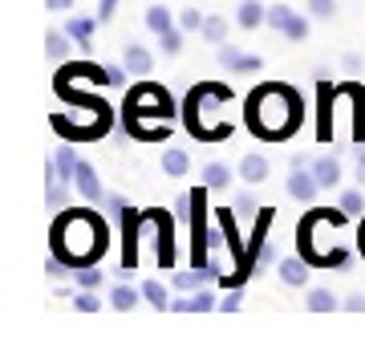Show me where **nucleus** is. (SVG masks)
<instances>
[{
    "instance_id": "22",
    "label": "nucleus",
    "mask_w": 365,
    "mask_h": 341,
    "mask_svg": "<svg viewBox=\"0 0 365 341\" xmlns=\"http://www.w3.org/2000/svg\"><path fill=\"white\" fill-rule=\"evenodd\" d=\"M182 37H187V29H167V33H158V45H163V53H167V57H179L182 53Z\"/></svg>"
},
{
    "instance_id": "41",
    "label": "nucleus",
    "mask_w": 365,
    "mask_h": 341,
    "mask_svg": "<svg viewBox=\"0 0 365 341\" xmlns=\"http://www.w3.org/2000/svg\"><path fill=\"white\" fill-rule=\"evenodd\" d=\"M313 163H317V158H309L304 151H297V155L288 158V167H313Z\"/></svg>"
},
{
    "instance_id": "35",
    "label": "nucleus",
    "mask_w": 365,
    "mask_h": 341,
    "mask_svg": "<svg viewBox=\"0 0 365 341\" xmlns=\"http://www.w3.org/2000/svg\"><path fill=\"white\" fill-rule=\"evenodd\" d=\"M45 276H49V280H61V276H66V260H61V256H49V260H45Z\"/></svg>"
},
{
    "instance_id": "14",
    "label": "nucleus",
    "mask_w": 365,
    "mask_h": 341,
    "mask_svg": "<svg viewBox=\"0 0 365 341\" xmlns=\"http://www.w3.org/2000/svg\"><path fill=\"white\" fill-rule=\"evenodd\" d=\"M93 29H98V21H93V16H81V13H73V16H69V25H66V33L73 37V45H81V49H90V41H93Z\"/></svg>"
},
{
    "instance_id": "5",
    "label": "nucleus",
    "mask_w": 365,
    "mask_h": 341,
    "mask_svg": "<svg viewBox=\"0 0 365 341\" xmlns=\"http://www.w3.org/2000/svg\"><path fill=\"white\" fill-rule=\"evenodd\" d=\"M73 187H78V195L81 199H90V203H106V191L102 187V179H98V170L86 163V158H78V170H73Z\"/></svg>"
},
{
    "instance_id": "44",
    "label": "nucleus",
    "mask_w": 365,
    "mask_h": 341,
    "mask_svg": "<svg viewBox=\"0 0 365 341\" xmlns=\"http://www.w3.org/2000/svg\"><path fill=\"white\" fill-rule=\"evenodd\" d=\"M357 183L365 187V146H361V163H357Z\"/></svg>"
},
{
    "instance_id": "45",
    "label": "nucleus",
    "mask_w": 365,
    "mask_h": 341,
    "mask_svg": "<svg viewBox=\"0 0 365 341\" xmlns=\"http://www.w3.org/2000/svg\"><path fill=\"white\" fill-rule=\"evenodd\" d=\"M361 256H365V223H361Z\"/></svg>"
},
{
    "instance_id": "7",
    "label": "nucleus",
    "mask_w": 365,
    "mask_h": 341,
    "mask_svg": "<svg viewBox=\"0 0 365 341\" xmlns=\"http://www.w3.org/2000/svg\"><path fill=\"white\" fill-rule=\"evenodd\" d=\"M220 66L227 69V73H260L264 61H260V57H252V53H240L235 45L223 41V45H220Z\"/></svg>"
},
{
    "instance_id": "2",
    "label": "nucleus",
    "mask_w": 365,
    "mask_h": 341,
    "mask_svg": "<svg viewBox=\"0 0 365 341\" xmlns=\"http://www.w3.org/2000/svg\"><path fill=\"white\" fill-rule=\"evenodd\" d=\"M110 244V232L106 223L93 215V211H69L53 223V252L66 264H93Z\"/></svg>"
},
{
    "instance_id": "3",
    "label": "nucleus",
    "mask_w": 365,
    "mask_h": 341,
    "mask_svg": "<svg viewBox=\"0 0 365 341\" xmlns=\"http://www.w3.org/2000/svg\"><path fill=\"white\" fill-rule=\"evenodd\" d=\"M126 131L134 134V138H158V126H150V122H175V102H170V93L163 90V86H150V81H143L138 90L126 93Z\"/></svg>"
},
{
    "instance_id": "42",
    "label": "nucleus",
    "mask_w": 365,
    "mask_h": 341,
    "mask_svg": "<svg viewBox=\"0 0 365 341\" xmlns=\"http://www.w3.org/2000/svg\"><path fill=\"white\" fill-rule=\"evenodd\" d=\"M53 13H73V0H45Z\"/></svg>"
},
{
    "instance_id": "31",
    "label": "nucleus",
    "mask_w": 365,
    "mask_h": 341,
    "mask_svg": "<svg viewBox=\"0 0 365 341\" xmlns=\"http://www.w3.org/2000/svg\"><path fill=\"white\" fill-rule=\"evenodd\" d=\"M309 13H313L317 21H333V16H337V0H309Z\"/></svg>"
},
{
    "instance_id": "27",
    "label": "nucleus",
    "mask_w": 365,
    "mask_h": 341,
    "mask_svg": "<svg viewBox=\"0 0 365 341\" xmlns=\"http://www.w3.org/2000/svg\"><path fill=\"white\" fill-rule=\"evenodd\" d=\"M341 211L345 215H365V195L353 187V191H341Z\"/></svg>"
},
{
    "instance_id": "33",
    "label": "nucleus",
    "mask_w": 365,
    "mask_h": 341,
    "mask_svg": "<svg viewBox=\"0 0 365 341\" xmlns=\"http://www.w3.org/2000/svg\"><path fill=\"white\" fill-rule=\"evenodd\" d=\"M106 211H110L114 220H126V215H130V203L122 195H106Z\"/></svg>"
},
{
    "instance_id": "25",
    "label": "nucleus",
    "mask_w": 365,
    "mask_h": 341,
    "mask_svg": "<svg viewBox=\"0 0 365 341\" xmlns=\"http://www.w3.org/2000/svg\"><path fill=\"white\" fill-rule=\"evenodd\" d=\"M211 309H220V301H215V292H211L207 285H199V289L191 292V313H211Z\"/></svg>"
},
{
    "instance_id": "15",
    "label": "nucleus",
    "mask_w": 365,
    "mask_h": 341,
    "mask_svg": "<svg viewBox=\"0 0 365 341\" xmlns=\"http://www.w3.org/2000/svg\"><path fill=\"white\" fill-rule=\"evenodd\" d=\"M187 170H191V155H187V151H179V146H167V151H163V175L182 179Z\"/></svg>"
},
{
    "instance_id": "30",
    "label": "nucleus",
    "mask_w": 365,
    "mask_h": 341,
    "mask_svg": "<svg viewBox=\"0 0 365 341\" xmlns=\"http://www.w3.org/2000/svg\"><path fill=\"white\" fill-rule=\"evenodd\" d=\"M235 215H244V220H248V215H260V203H256L252 191H240V195H235Z\"/></svg>"
},
{
    "instance_id": "37",
    "label": "nucleus",
    "mask_w": 365,
    "mask_h": 341,
    "mask_svg": "<svg viewBox=\"0 0 365 341\" xmlns=\"http://www.w3.org/2000/svg\"><path fill=\"white\" fill-rule=\"evenodd\" d=\"M170 211H175V220H191V195H179L170 203Z\"/></svg>"
},
{
    "instance_id": "6",
    "label": "nucleus",
    "mask_w": 365,
    "mask_h": 341,
    "mask_svg": "<svg viewBox=\"0 0 365 341\" xmlns=\"http://www.w3.org/2000/svg\"><path fill=\"white\" fill-rule=\"evenodd\" d=\"M288 195L297 199V203H304V208L321 195V183H317L313 167H292V175H288Z\"/></svg>"
},
{
    "instance_id": "16",
    "label": "nucleus",
    "mask_w": 365,
    "mask_h": 341,
    "mask_svg": "<svg viewBox=\"0 0 365 341\" xmlns=\"http://www.w3.org/2000/svg\"><path fill=\"white\" fill-rule=\"evenodd\" d=\"M232 183V167L227 163H203V187L207 191H227Z\"/></svg>"
},
{
    "instance_id": "11",
    "label": "nucleus",
    "mask_w": 365,
    "mask_h": 341,
    "mask_svg": "<svg viewBox=\"0 0 365 341\" xmlns=\"http://www.w3.org/2000/svg\"><path fill=\"white\" fill-rule=\"evenodd\" d=\"M268 170H272V167H268V158L256 155V151L240 158V179H244V183H252V187L264 183V179H268Z\"/></svg>"
},
{
    "instance_id": "21",
    "label": "nucleus",
    "mask_w": 365,
    "mask_h": 341,
    "mask_svg": "<svg viewBox=\"0 0 365 341\" xmlns=\"http://www.w3.org/2000/svg\"><path fill=\"white\" fill-rule=\"evenodd\" d=\"M304 305L313 309V313H333L337 309V297L329 289H309V297H304Z\"/></svg>"
},
{
    "instance_id": "10",
    "label": "nucleus",
    "mask_w": 365,
    "mask_h": 341,
    "mask_svg": "<svg viewBox=\"0 0 365 341\" xmlns=\"http://www.w3.org/2000/svg\"><path fill=\"white\" fill-rule=\"evenodd\" d=\"M268 21V9H264L260 0H240L235 4V25L240 29H260Z\"/></svg>"
},
{
    "instance_id": "36",
    "label": "nucleus",
    "mask_w": 365,
    "mask_h": 341,
    "mask_svg": "<svg viewBox=\"0 0 365 341\" xmlns=\"http://www.w3.org/2000/svg\"><path fill=\"white\" fill-rule=\"evenodd\" d=\"M321 264H333V268H345V264H349V252H345V248H333V252H325V256H321Z\"/></svg>"
},
{
    "instance_id": "23",
    "label": "nucleus",
    "mask_w": 365,
    "mask_h": 341,
    "mask_svg": "<svg viewBox=\"0 0 365 341\" xmlns=\"http://www.w3.org/2000/svg\"><path fill=\"white\" fill-rule=\"evenodd\" d=\"M73 280H78V289H102V268L98 264H81L78 273H73Z\"/></svg>"
},
{
    "instance_id": "39",
    "label": "nucleus",
    "mask_w": 365,
    "mask_h": 341,
    "mask_svg": "<svg viewBox=\"0 0 365 341\" xmlns=\"http://www.w3.org/2000/svg\"><path fill=\"white\" fill-rule=\"evenodd\" d=\"M345 313H365V292H353V297H345V305H341Z\"/></svg>"
},
{
    "instance_id": "24",
    "label": "nucleus",
    "mask_w": 365,
    "mask_h": 341,
    "mask_svg": "<svg viewBox=\"0 0 365 341\" xmlns=\"http://www.w3.org/2000/svg\"><path fill=\"white\" fill-rule=\"evenodd\" d=\"M227 21H223V16H207V21H203V41H211V45H223V41H227Z\"/></svg>"
},
{
    "instance_id": "18",
    "label": "nucleus",
    "mask_w": 365,
    "mask_h": 341,
    "mask_svg": "<svg viewBox=\"0 0 365 341\" xmlns=\"http://www.w3.org/2000/svg\"><path fill=\"white\" fill-rule=\"evenodd\" d=\"M138 289H143V301L150 305V309H158V313H167V309H170V292H167V285H158V280H143Z\"/></svg>"
},
{
    "instance_id": "8",
    "label": "nucleus",
    "mask_w": 365,
    "mask_h": 341,
    "mask_svg": "<svg viewBox=\"0 0 365 341\" xmlns=\"http://www.w3.org/2000/svg\"><path fill=\"white\" fill-rule=\"evenodd\" d=\"M73 170H78L73 146H57V155H53V163H49V183H69L73 187Z\"/></svg>"
},
{
    "instance_id": "43",
    "label": "nucleus",
    "mask_w": 365,
    "mask_h": 341,
    "mask_svg": "<svg viewBox=\"0 0 365 341\" xmlns=\"http://www.w3.org/2000/svg\"><path fill=\"white\" fill-rule=\"evenodd\" d=\"M345 69H349V73H357V69H361V57H353V53H349V57H345Z\"/></svg>"
},
{
    "instance_id": "9",
    "label": "nucleus",
    "mask_w": 365,
    "mask_h": 341,
    "mask_svg": "<svg viewBox=\"0 0 365 341\" xmlns=\"http://www.w3.org/2000/svg\"><path fill=\"white\" fill-rule=\"evenodd\" d=\"M122 66L130 69V78H150V69H155V57L146 45H126V57H122Z\"/></svg>"
},
{
    "instance_id": "38",
    "label": "nucleus",
    "mask_w": 365,
    "mask_h": 341,
    "mask_svg": "<svg viewBox=\"0 0 365 341\" xmlns=\"http://www.w3.org/2000/svg\"><path fill=\"white\" fill-rule=\"evenodd\" d=\"M66 199H69V191L61 183H49V208H66Z\"/></svg>"
},
{
    "instance_id": "34",
    "label": "nucleus",
    "mask_w": 365,
    "mask_h": 341,
    "mask_svg": "<svg viewBox=\"0 0 365 341\" xmlns=\"http://www.w3.org/2000/svg\"><path fill=\"white\" fill-rule=\"evenodd\" d=\"M240 305H244V285H235V289L223 297V301H220V313H235Z\"/></svg>"
},
{
    "instance_id": "28",
    "label": "nucleus",
    "mask_w": 365,
    "mask_h": 341,
    "mask_svg": "<svg viewBox=\"0 0 365 341\" xmlns=\"http://www.w3.org/2000/svg\"><path fill=\"white\" fill-rule=\"evenodd\" d=\"M73 305H78L81 313H98V309H102V301H98V289H81V292H73Z\"/></svg>"
},
{
    "instance_id": "40",
    "label": "nucleus",
    "mask_w": 365,
    "mask_h": 341,
    "mask_svg": "<svg viewBox=\"0 0 365 341\" xmlns=\"http://www.w3.org/2000/svg\"><path fill=\"white\" fill-rule=\"evenodd\" d=\"M118 9V0H98V21H110Z\"/></svg>"
},
{
    "instance_id": "17",
    "label": "nucleus",
    "mask_w": 365,
    "mask_h": 341,
    "mask_svg": "<svg viewBox=\"0 0 365 341\" xmlns=\"http://www.w3.org/2000/svg\"><path fill=\"white\" fill-rule=\"evenodd\" d=\"M69 41H73V37H69L66 29H49V33H45V53H49L53 61H66L69 49H73Z\"/></svg>"
},
{
    "instance_id": "13",
    "label": "nucleus",
    "mask_w": 365,
    "mask_h": 341,
    "mask_svg": "<svg viewBox=\"0 0 365 341\" xmlns=\"http://www.w3.org/2000/svg\"><path fill=\"white\" fill-rule=\"evenodd\" d=\"M280 280H284L288 289L309 285V264L300 260V256H284V260H280Z\"/></svg>"
},
{
    "instance_id": "4",
    "label": "nucleus",
    "mask_w": 365,
    "mask_h": 341,
    "mask_svg": "<svg viewBox=\"0 0 365 341\" xmlns=\"http://www.w3.org/2000/svg\"><path fill=\"white\" fill-rule=\"evenodd\" d=\"M227 98H232V93L223 90V86H199V90H191V98H187V114H191V131L207 138V134H211V126H207V114H215V106H223Z\"/></svg>"
},
{
    "instance_id": "32",
    "label": "nucleus",
    "mask_w": 365,
    "mask_h": 341,
    "mask_svg": "<svg viewBox=\"0 0 365 341\" xmlns=\"http://www.w3.org/2000/svg\"><path fill=\"white\" fill-rule=\"evenodd\" d=\"M284 37L288 41H304V37H309V21H304L300 13H292V21H288V29H284Z\"/></svg>"
},
{
    "instance_id": "20",
    "label": "nucleus",
    "mask_w": 365,
    "mask_h": 341,
    "mask_svg": "<svg viewBox=\"0 0 365 341\" xmlns=\"http://www.w3.org/2000/svg\"><path fill=\"white\" fill-rule=\"evenodd\" d=\"M138 297H143V289H130V285H118V289H110V305H114L118 313H130L134 305H138Z\"/></svg>"
},
{
    "instance_id": "29",
    "label": "nucleus",
    "mask_w": 365,
    "mask_h": 341,
    "mask_svg": "<svg viewBox=\"0 0 365 341\" xmlns=\"http://www.w3.org/2000/svg\"><path fill=\"white\" fill-rule=\"evenodd\" d=\"M203 21L207 16L199 13V9H182L179 13V29H187V33H203Z\"/></svg>"
},
{
    "instance_id": "26",
    "label": "nucleus",
    "mask_w": 365,
    "mask_h": 341,
    "mask_svg": "<svg viewBox=\"0 0 365 341\" xmlns=\"http://www.w3.org/2000/svg\"><path fill=\"white\" fill-rule=\"evenodd\" d=\"M288 21H292V9H288V4H268V21H264L268 29H276V33H284V29H288Z\"/></svg>"
},
{
    "instance_id": "12",
    "label": "nucleus",
    "mask_w": 365,
    "mask_h": 341,
    "mask_svg": "<svg viewBox=\"0 0 365 341\" xmlns=\"http://www.w3.org/2000/svg\"><path fill=\"white\" fill-rule=\"evenodd\" d=\"M313 175H317V183H321V191H333V187L341 183V163H337V155L317 158V163H313Z\"/></svg>"
},
{
    "instance_id": "1",
    "label": "nucleus",
    "mask_w": 365,
    "mask_h": 341,
    "mask_svg": "<svg viewBox=\"0 0 365 341\" xmlns=\"http://www.w3.org/2000/svg\"><path fill=\"white\" fill-rule=\"evenodd\" d=\"M304 118V102L288 86H260L248 98V126L260 138H288Z\"/></svg>"
},
{
    "instance_id": "19",
    "label": "nucleus",
    "mask_w": 365,
    "mask_h": 341,
    "mask_svg": "<svg viewBox=\"0 0 365 341\" xmlns=\"http://www.w3.org/2000/svg\"><path fill=\"white\" fill-rule=\"evenodd\" d=\"M179 25V21H175V16H170V9L167 4H150V9H146V29H150V33H167V29H175Z\"/></svg>"
}]
</instances>
